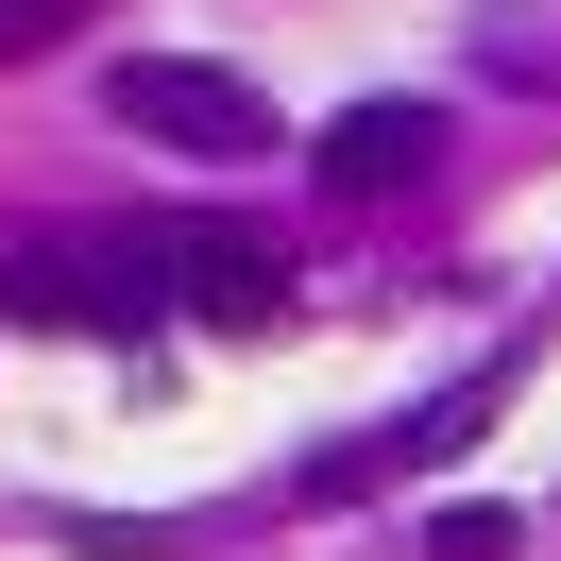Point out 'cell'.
<instances>
[{
	"instance_id": "obj_2",
	"label": "cell",
	"mask_w": 561,
	"mask_h": 561,
	"mask_svg": "<svg viewBox=\"0 0 561 561\" xmlns=\"http://www.w3.org/2000/svg\"><path fill=\"white\" fill-rule=\"evenodd\" d=\"M103 119L119 137H171V153H273V103H255V69H205V51H119L103 69Z\"/></svg>"
},
{
	"instance_id": "obj_4",
	"label": "cell",
	"mask_w": 561,
	"mask_h": 561,
	"mask_svg": "<svg viewBox=\"0 0 561 561\" xmlns=\"http://www.w3.org/2000/svg\"><path fill=\"white\" fill-rule=\"evenodd\" d=\"M307 171H323V205H409L443 171V103H341L307 137Z\"/></svg>"
},
{
	"instance_id": "obj_1",
	"label": "cell",
	"mask_w": 561,
	"mask_h": 561,
	"mask_svg": "<svg viewBox=\"0 0 561 561\" xmlns=\"http://www.w3.org/2000/svg\"><path fill=\"white\" fill-rule=\"evenodd\" d=\"M153 307H171L153 221H35V239H0V323H35V341H137Z\"/></svg>"
},
{
	"instance_id": "obj_5",
	"label": "cell",
	"mask_w": 561,
	"mask_h": 561,
	"mask_svg": "<svg viewBox=\"0 0 561 561\" xmlns=\"http://www.w3.org/2000/svg\"><path fill=\"white\" fill-rule=\"evenodd\" d=\"M153 273H171L187 323H273L289 307V255L255 239V221H153Z\"/></svg>"
},
{
	"instance_id": "obj_3",
	"label": "cell",
	"mask_w": 561,
	"mask_h": 561,
	"mask_svg": "<svg viewBox=\"0 0 561 561\" xmlns=\"http://www.w3.org/2000/svg\"><path fill=\"white\" fill-rule=\"evenodd\" d=\"M493 391H511V375H459V391H425V409H391L375 443H323L289 493H307V511H357V493H391V477H443V459L493 425Z\"/></svg>"
},
{
	"instance_id": "obj_6",
	"label": "cell",
	"mask_w": 561,
	"mask_h": 561,
	"mask_svg": "<svg viewBox=\"0 0 561 561\" xmlns=\"http://www.w3.org/2000/svg\"><path fill=\"white\" fill-rule=\"evenodd\" d=\"M511 545H527L511 511H443V527H425V561H511Z\"/></svg>"
}]
</instances>
